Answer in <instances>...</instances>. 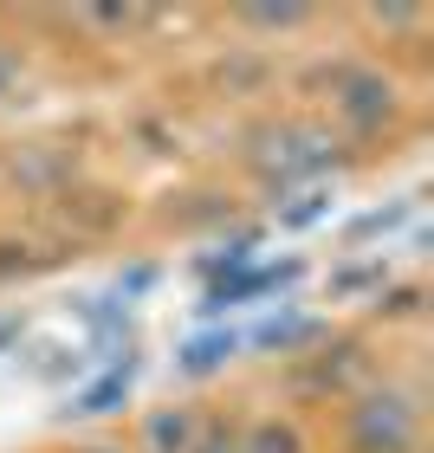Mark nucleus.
I'll use <instances>...</instances> for the list:
<instances>
[{
  "mask_svg": "<svg viewBox=\"0 0 434 453\" xmlns=\"http://www.w3.org/2000/svg\"><path fill=\"white\" fill-rule=\"evenodd\" d=\"M330 156H337V142H330L318 123H279V130L266 136V150H260V175L285 188V181H298V175H318Z\"/></svg>",
  "mask_w": 434,
  "mask_h": 453,
  "instance_id": "nucleus-1",
  "label": "nucleus"
},
{
  "mask_svg": "<svg viewBox=\"0 0 434 453\" xmlns=\"http://www.w3.org/2000/svg\"><path fill=\"white\" fill-rule=\"evenodd\" d=\"M246 19H253V27H298L305 7H246Z\"/></svg>",
  "mask_w": 434,
  "mask_h": 453,
  "instance_id": "nucleus-8",
  "label": "nucleus"
},
{
  "mask_svg": "<svg viewBox=\"0 0 434 453\" xmlns=\"http://www.w3.org/2000/svg\"><path fill=\"white\" fill-rule=\"evenodd\" d=\"M350 447L357 453H408L415 447V408H408V395H396V388L369 395L350 415Z\"/></svg>",
  "mask_w": 434,
  "mask_h": 453,
  "instance_id": "nucleus-2",
  "label": "nucleus"
},
{
  "mask_svg": "<svg viewBox=\"0 0 434 453\" xmlns=\"http://www.w3.org/2000/svg\"><path fill=\"white\" fill-rule=\"evenodd\" d=\"M337 104H344L350 123H363V130H369V123H383V117H389V85H383V78H369V72H350Z\"/></svg>",
  "mask_w": 434,
  "mask_h": 453,
  "instance_id": "nucleus-3",
  "label": "nucleus"
},
{
  "mask_svg": "<svg viewBox=\"0 0 434 453\" xmlns=\"http://www.w3.org/2000/svg\"><path fill=\"white\" fill-rule=\"evenodd\" d=\"M7 91H13V58L0 52V97H7Z\"/></svg>",
  "mask_w": 434,
  "mask_h": 453,
  "instance_id": "nucleus-11",
  "label": "nucleus"
},
{
  "mask_svg": "<svg viewBox=\"0 0 434 453\" xmlns=\"http://www.w3.org/2000/svg\"><path fill=\"white\" fill-rule=\"evenodd\" d=\"M143 447L150 453H189L195 447V415L189 408H162V415L143 427Z\"/></svg>",
  "mask_w": 434,
  "mask_h": 453,
  "instance_id": "nucleus-4",
  "label": "nucleus"
},
{
  "mask_svg": "<svg viewBox=\"0 0 434 453\" xmlns=\"http://www.w3.org/2000/svg\"><path fill=\"white\" fill-rule=\"evenodd\" d=\"M123 395H130V363H123V369H111V376L97 382V388H85V395L72 402V415H111V408H117Z\"/></svg>",
  "mask_w": 434,
  "mask_h": 453,
  "instance_id": "nucleus-5",
  "label": "nucleus"
},
{
  "mask_svg": "<svg viewBox=\"0 0 434 453\" xmlns=\"http://www.w3.org/2000/svg\"><path fill=\"white\" fill-rule=\"evenodd\" d=\"M227 357H234V337H195L182 349V376H208V369H221Z\"/></svg>",
  "mask_w": 434,
  "mask_h": 453,
  "instance_id": "nucleus-6",
  "label": "nucleus"
},
{
  "mask_svg": "<svg viewBox=\"0 0 434 453\" xmlns=\"http://www.w3.org/2000/svg\"><path fill=\"white\" fill-rule=\"evenodd\" d=\"M318 201H324V195H298V208H285V220H292V226L318 220Z\"/></svg>",
  "mask_w": 434,
  "mask_h": 453,
  "instance_id": "nucleus-10",
  "label": "nucleus"
},
{
  "mask_svg": "<svg viewBox=\"0 0 434 453\" xmlns=\"http://www.w3.org/2000/svg\"><path fill=\"white\" fill-rule=\"evenodd\" d=\"M189 453H240V434H234V427H214V434H201Z\"/></svg>",
  "mask_w": 434,
  "mask_h": 453,
  "instance_id": "nucleus-9",
  "label": "nucleus"
},
{
  "mask_svg": "<svg viewBox=\"0 0 434 453\" xmlns=\"http://www.w3.org/2000/svg\"><path fill=\"white\" fill-rule=\"evenodd\" d=\"M240 453H305V447H298V427L266 421V427H253V434L240 441Z\"/></svg>",
  "mask_w": 434,
  "mask_h": 453,
  "instance_id": "nucleus-7",
  "label": "nucleus"
}]
</instances>
